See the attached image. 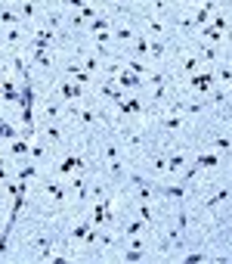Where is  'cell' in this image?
Listing matches in <instances>:
<instances>
[{"mask_svg": "<svg viewBox=\"0 0 232 264\" xmlns=\"http://www.w3.org/2000/svg\"><path fill=\"white\" fill-rule=\"evenodd\" d=\"M217 56H220L217 44H213V47H204V50H201V59H204V62H217Z\"/></svg>", "mask_w": 232, "mask_h": 264, "instance_id": "36", "label": "cell"}, {"mask_svg": "<svg viewBox=\"0 0 232 264\" xmlns=\"http://www.w3.org/2000/svg\"><path fill=\"white\" fill-rule=\"evenodd\" d=\"M112 25H109V19H105V16H96L93 22H87V31H90V38L93 34H99V31H109Z\"/></svg>", "mask_w": 232, "mask_h": 264, "instance_id": "16", "label": "cell"}, {"mask_svg": "<svg viewBox=\"0 0 232 264\" xmlns=\"http://www.w3.org/2000/svg\"><path fill=\"white\" fill-rule=\"evenodd\" d=\"M16 13H19V19H34V16H38V4H34V0H22V4L16 7Z\"/></svg>", "mask_w": 232, "mask_h": 264, "instance_id": "13", "label": "cell"}, {"mask_svg": "<svg viewBox=\"0 0 232 264\" xmlns=\"http://www.w3.org/2000/svg\"><path fill=\"white\" fill-rule=\"evenodd\" d=\"M149 47H152V41L146 38V34H136V38H133V56L142 59V56L149 53Z\"/></svg>", "mask_w": 232, "mask_h": 264, "instance_id": "11", "label": "cell"}, {"mask_svg": "<svg viewBox=\"0 0 232 264\" xmlns=\"http://www.w3.org/2000/svg\"><path fill=\"white\" fill-rule=\"evenodd\" d=\"M22 19H19V13H16L13 7H7V10H0V28L4 25H19Z\"/></svg>", "mask_w": 232, "mask_h": 264, "instance_id": "17", "label": "cell"}, {"mask_svg": "<svg viewBox=\"0 0 232 264\" xmlns=\"http://www.w3.org/2000/svg\"><path fill=\"white\" fill-rule=\"evenodd\" d=\"M124 140H127V146H139V143H142V134H139V131H130V128H124Z\"/></svg>", "mask_w": 232, "mask_h": 264, "instance_id": "33", "label": "cell"}, {"mask_svg": "<svg viewBox=\"0 0 232 264\" xmlns=\"http://www.w3.org/2000/svg\"><path fill=\"white\" fill-rule=\"evenodd\" d=\"M44 190H47V193H50V196L56 199V202H65V190H62L56 181H44Z\"/></svg>", "mask_w": 232, "mask_h": 264, "instance_id": "21", "label": "cell"}, {"mask_svg": "<svg viewBox=\"0 0 232 264\" xmlns=\"http://www.w3.org/2000/svg\"><path fill=\"white\" fill-rule=\"evenodd\" d=\"M142 81H146V78L136 75V72H130V68H124V72H118V75H115V84L121 87V91H139Z\"/></svg>", "mask_w": 232, "mask_h": 264, "instance_id": "4", "label": "cell"}, {"mask_svg": "<svg viewBox=\"0 0 232 264\" xmlns=\"http://www.w3.org/2000/svg\"><path fill=\"white\" fill-rule=\"evenodd\" d=\"M90 227H93V221H90V218L81 221V224L75 227V230H71V239H75V242H84V236H87V230H90Z\"/></svg>", "mask_w": 232, "mask_h": 264, "instance_id": "23", "label": "cell"}, {"mask_svg": "<svg viewBox=\"0 0 232 264\" xmlns=\"http://www.w3.org/2000/svg\"><path fill=\"white\" fill-rule=\"evenodd\" d=\"M84 168H87V158H84V155H75V152H71V155H65L62 162L56 165V178H68V174H75V171H84Z\"/></svg>", "mask_w": 232, "mask_h": 264, "instance_id": "1", "label": "cell"}, {"mask_svg": "<svg viewBox=\"0 0 232 264\" xmlns=\"http://www.w3.org/2000/svg\"><path fill=\"white\" fill-rule=\"evenodd\" d=\"M16 178H19V181H28V184H31L34 178H38V162H31V165H22Z\"/></svg>", "mask_w": 232, "mask_h": 264, "instance_id": "22", "label": "cell"}, {"mask_svg": "<svg viewBox=\"0 0 232 264\" xmlns=\"http://www.w3.org/2000/svg\"><path fill=\"white\" fill-rule=\"evenodd\" d=\"M7 178H10V174H7V171H4V168H0V184H4V181H7Z\"/></svg>", "mask_w": 232, "mask_h": 264, "instance_id": "46", "label": "cell"}, {"mask_svg": "<svg viewBox=\"0 0 232 264\" xmlns=\"http://www.w3.org/2000/svg\"><path fill=\"white\" fill-rule=\"evenodd\" d=\"M0 68H4V59H0Z\"/></svg>", "mask_w": 232, "mask_h": 264, "instance_id": "49", "label": "cell"}, {"mask_svg": "<svg viewBox=\"0 0 232 264\" xmlns=\"http://www.w3.org/2000/svg\"><path fill=\"white\" fill-rule=\"evenodd\" d=\"M62 112H65L62 103H47V106H44V118H47V121H56Z\"/></svg>", "mask_w": 232, "mask_h": 264, "instance_id": "19", "label": "cell"}, {"mask_svg": "<svg viewBox=\"0 0 232 264\" xmlns=\"http://www.w3.org/2000/svg\"><path fill=\"white\" fill-rule=\"evenodd\" d=\"M176 25H180L183 31H195V28H198V25H195V19H180Z\"/></svg>", "mask_w": 232, "mask_h": 264, "instance_id": "44", "label": "cell"}, {"mask_svg": "<svg viewBox=\"0 0 232 264\" xmlns=\"http://www.w3.org/2000/svg\"><path fill=\"white\" fill-rule=\"evenodd\" d=\"M4 38H7V44H19V41H22V28H19V25H13V28L4 34Z\"/></svg>", "mask_w": 232, "mask_h": 264, "instance_id": "35", "label": "cell"}, {"mask_svg": "<svg viewBox=\"0 0 232 264\" xmlns=\"http://www.w3.org/2000/svg\"><path fill=\"white\" fill-rule=\"evenodd\" d=\"M229 121H232V118H229Z\"/></svg>", "mask_w": 232, "mask_h": 264, "instance_id": "51", "label": "cell"}, {"mask_svg": "<svg viewBox=\"0 0 232 264\" xmlns=\"http://www.w3.org/2000/svg\"><path fill=\"white\" fill-rule=\"evenodd\" d=\"M4 165H7V158H4V155H0V168H4Z\"/></svg>", "mask_w": 232, "mask_h": 264, "instance_id": "47", "label": "cell"}, {"mask_svg": "<svg viewBox=\"0 0 232 264\" xmlns=\"http://www.w3.org/2000/svg\"><path fill=\"white\" fill-rule=\"evenodd\" d=\"M31 62L38 65V68H50V65H53V53H50V47H31Z\"/></svg>", "mask_w": 232, "mask_h": 264, "instance_id": "8", "label": "cell"}, {"mask_svg": "<svg viewBox=\"0 0 232 264\" xmlns=\"http://www.w3.org/2000/svg\"><path fill=\"white\" fill-rule=\"evenodd\" d=\"M201 34H204V38H207L210 44H220V41H223V31H220V28H213L210 22H207V25H201Z\"/></svg>", "mask_w": 232, "mask_h": 264, "instance_id": "24", "label": "cell"}, {"mask_svg": "<svg viewBox=\"0 0 232 264\" xmlns=\"http://www.w3.org/2000/svg\"><path fill=\"white\" fill-rule=\"evenodd\" d=\"M71 78H75L78 84H84V87H90V84H93V72H87V68H78V72L71 75Z\"/></svg>", "mask_w": 232, "mask_h": 264, "instance_id": "30", "label": "cell"}, {"mask_svg": "<svg viewBox=\"0 0 232 264\" xmlns=\"http://www.w3.org/2000/svg\"><path fill=\"white\" fill-rule=\"evenodd\" d=\"M84 94H87V87H84V84H78L75 78L59 84V97H62L65 103H78V100H84Z\"/></svg>", "mask_w": 232, "mask_h": 264, "instance_id": "2", "label": "cell"}, {"mask_svg": "<svg viewBox=\"0 0 232 264\" xmlns=\"http://www.w3.org/2000/svg\"><path fill=\"white\" fill-rule=\"evenodd\" d=\"M183 165H186V155H183V152H170V155H167V174L180 171Z\"/></svg>", "mask_w": 232, "mask_h": 264, "instance_id": "20", "label": "cell"}, {"mask_svg": "<svg viewBox=\"0 0 232 264\" xmlns=\"http://www.w3.org/2000/svg\"><path fill=\"white\" fill-rule=\"evenodd\" d=\"M112 38H115V41H133V38H136V31L121 25V28H115V31H112Z\"/></svg>", "mask_w": 232, "mask_h": 264, "instance_id": "28", "label": "cell"}, {"mask_svg": "<svg viewBox=\"0 0 232 264\" xmlns=\"http://www.w3.org/2000/svg\"><path fill=\"white\" fill-rule=\"evenodd\" d=\"M217 162H220L217 152H201V155H195V165H198V168H217Z\"/></svg>", "mask_w": 232, "mask_h": 264, "instance_id": "14", "label": "cell"}, {"mask_svg": "<svg viewBox=\"0 0 232 264\" xmlns=\"http://www.w3.org/2000/svg\"><path fill=\"white\" fill-rule=\"evenodd\" d=\"M213 146H217V149H223V152H229V149H232V140L220 134V137H213Z\"/></svg>", "mask_w": 232, "mask_h": 264, "instance_id": "41", "label": "cell"}, {"mask_svg": "<svg viewBox=\"0 0 232 264\" xmlns=\"http://www.w3.org/2000/svg\"><path fill=\"white\" fill-rule=\"evenodd\" d=\"M146 258V249H127L124 252V261H142Z\"/></svg>", "mask_w": 232, "mask_h": 264, "instance_id": "37", "label": "cell"}, {"mask_svg": "<svg viewBox=\"0 0 232 264\" xmlns=\"http://www.w3.org/2000/svg\"><path fill=\"white\" fill-rule=\"evenodd\" d=\"M53 41H56V28L44 25V28H38V31H34V44H31V47H50Z\"/></svg>", "mask_w": 232, "mask_h": 264, "instance_id": "9", "label": "cell"}, {"mask_svg": "<svg viewBox=\"0 0 232 264\" xmlns=\"http://www.w3.org/2000/svg\"><path fill=\"white\" fill-rule=\"evenodd\" d=\"M189 4H198V0H189Z\"/></svg>", "mask_w": 232, "mask_h": 264, "instance_id": "48", "label": "cell"}, {"mask_svg": "<svg viewBox=\"0 0 232 264\" xmlns=\"http://www.w3.org/2000/svg\"><path fill=\"white\" fill-rule=\"evenodd\" d=\"M142 112H146V106H142L139 97H127L118 103V115H142Z\"/></svg>", "mask_w": 232, "mask_h": 264, "instance_id": "6", "label": "cell"}, {"mask_svg": "<svg viewBox=\"0 0 232 264\" xmlns=\"http://www.w3.org/2000/svg\"><path fill=\"white\" fill-rule=\"evenodd\" d=\"M189 84H192V91H198V94H207L213 84H217V72H195L192 78H189Z\"/></svg>", "mask_w": 232, "mask_h": 264, "instance_id": "5", "label": "cell"}, {"mask_svg": "<svg viewBox=\"0 0 232 264\" xmlns=\"http://www.w3.org/2000/svg\"><path fill=\"white\" fill-rule=\"evenodd\" d=\"M16 137H19V128H13L10 121L0 118V140H16Z\"/></svg>", "mask_w": 232, "mask_h": 264, "instance_id": "25", "label": "cell"}, {"mask_svg": "<svg viewBox=\"0 0 232 264\" xmlns=\"http://www.w3.org/2000/svg\"><path fill=\"white\" fill-rule=\"evenodd\" d=\"M210 103H170V112H176V115H198V112H204Z\"/></svg>", "mask_w": 232, "mask_h": 264, "instance_id": "7", "label": "cell"}, {"mask_svg": "<svg viewBox=\"0 0 232 264\" xmlns=\"http://www.w3.org/2000/svg\"><path fill=\"white\" fill-rule=\"evenodd\" d=\"M124 68H130V72H136V75H142V78L149 75V65L142 62V59H136V56H133V59H124Z\"/></svg>", "mask_w": 232, "mask_h": 264, "instance_id": "18", "label": "cell"}, {"mask_svg": "<svg viewBox=\"0 0 232 264\" xmlns=\"http://www.w3.org/2000/svg\"><path fill=\"white\" fill-rule=\"evenodd\" d=\"M28 158H31V162H41V158H47V143H31Z\"/></svg>", "mask_w": 232, "mask_h": 264, "instance_id": "26", "label": "cell"}, {"mask_svg": "<svg viewBox=\"0 0 232 264\" xmlns=\"http://www.w3.org/2000/svg\"><path fill=\"white\" fill-rule=\"evenodd\" d=\"M155 193H161L164 199H173V202H186V196H189V184H186V181H180V184H164V187H158Z\"/></svg>", "mask_w": 232, "mask_h": 264, "instance_id": "3", "label": "cell"}, {"mask_svg": "<svg viewBox=\"0 0 232 264\" xmlns=\"http://www.w3.org/2000/svg\"><path fill=\"white\" fill-rule=\"evenodd\" d=\"M28 149H31V143L25 137H16V140H10V155L16 158V162H19V158H25L28 155Z\"/></svg>", "mask_w": 232, "mask_h": 264, "instance_id": "10", "label": "cell"}, {"mask_svg": "<svg viewBox=\"0 0 232 264\" xmlns=\"http://www.w3.org/2000/svg\"><path fill=\"white\" fill-rule=\"evenodd\" d=\"M198 62H201L198 56H186V59H183V72H186V75H195V72H198Z\"/></svg>", "mask_w": 232, "mask_h": 264, "instance_id": "32", "label": "cell"}, {"mask_svg": "<svg viewBox=\"0 0 232 264\" xmlns=\"http://www.w3.org/2000/svg\"><path fill=\"white\" fill-rule=\"evenodd\" d=\"M44 137L50 140V143H62V137H65V134H62V128L56 125V121H50V125L44 128Z\"/></svg>", "mask_w": 232, "mask_h": 264, "instance_id": "15", "label": "cell"}, {"mask_svg": "<svg viewBox=\"0 0 232 264\" xmlns=\"http://www.w3.org/2000/svg\"><path fill=\"white\" fill-rule=\"evenodd\" d=\"M102 155H105V162H118V146H115V143H109V146L102 149Z\"/></svg>", "mask_w": 232, "mask_h": 264, "instance_id": "42", "label": "cell"}, {"mask_svg": "<svg viewBox=\"0 0 232 264\" xmlns=\"http://www.w3.org/2000/svg\"><path fill=\"white\" fill-rule=\"evenodd\" d=\"M149 53H152V56H155V59H164V56H167V47H164L161 41H152V47H149Z\"/></svg>", "mask_w": 232, "mask_h": 264, "instance_id": "34", "label": "cell"}, {"mask_svg": "<svg viewBox=\"0 0 232 264\" xmlns=\"http://www.w3.org/2000/svg\"><path fill=\"white\" fill-rule=\"evenodd\" d=\"M84 68H87V72H93V75L99 72V56H96V53H93V56H87V59H84Z\"/></svg>", "mask_w": 232, "mask_h": 264, "instance_id": "39", "label": "cell"}, {"mask_svg": "<svg viewBox=\"0 0 232 264\" xmlns=\"http://www.w3.org/2000/svg\"><path fill=\"white\" fill-rule=\"evenodd\" d=\"M78 13H81V19H84V22H93L96 16H99V13H96V7H90V4H87L84 10H78Z\"/></svg>", "mask_w": 232, "mask_h": 264, "instance_id": "38", "label": "cell"}, {"mask_svg": "<svg viewBox=\"0 0 232 264\" xmlns=\"http://www.w3.org/2000/svg\"><path fill=\"white\" fill-rule=\"evenodd\" d=\"M183 261L186 264H201V261H207V255L204 252H189V255H183Z\"/></svg>", "mask_w": 232, "mask_h": 264, "instance_id": "40", "label": "cell"}, {"mask_svg": "<svg viewBox=\"0 0 232 264\" xmlns=\"http://www.w3.org/2000/svg\"><path fill=\"white\" fill-rule=\"evenodd\" d=\"M210 25H213V28H220V31H226V28H229V22L223 19V16H210Z\"/></svg>", "mask_w": 232, "mask_h": 264, "instance_id": "43", "label": "cell"}, {"mask_svg": "<svg viewBox=\"0 0 232 264\" xmlns=\"http://www.w3.org/2000/svg\"><path fill=\"white\" fill-rule=\"evenodd\" d=\"M149 31H155V34H161V31H164V25L158 22V19H152V22H149Z\"/></svg>", "mask_w": 232, "mask_h": 264, "instance_id": "45", "label": "cell"}, {"mask_svg": "<svg viewBox=\"0 0 232 264\" xmlns=\"http://www.w3.org/2000/svg\"><path fill=\"white\" fill-rule=\"evenodd\" d=\"M139 218L146 221V224H152V221H155V211H152L149 199H139Z\"/></svg>", "mask_w": 232, "mask_h": 264, "instance_id": "27", "label": "cell"}, {"mask_svg": "<svg viewBox=\"0 0 232 264\" xmlns=\"http://www.w3.org/2000/svg\"><path fill=\"white\" fill-rule=\"evenodd\" d=\"M161 128H164V131H180V128H183V118H180V115H170V118L161 121Z\"/></svg>", "mask_w": 232, "mask_h": 264, "instance_id": "31", "label": "cell"}, {"mask_svg": "<svg viewBox=\"0 0 232 264\" xmlns=\"http://www.w3.org/2000/svg\"><path fill=\"white\" fill-rule=\"evenodd\" d=\"M142 227H149V224L142 221V218H136V221H130L127 227H124V233H127V236H136V233H142Z\"/></svg>", "mask_w": 232, "mask_h": 264, "instance_id": "29", "label": "cell"}, {"mask_svg": "<svg viewBox=\"0 0 232 264\" xmlns=\"http://www.w3.org/2000/svg\"><path fill=\"white\" fill-rule=\"evenodd\" d=\"M229 196H232V187H226V190H220V193H213V196L204 202V211H213V208H217L220 202H226Z\"/></svg>", "mask_w": 232, "mask_h": 264, "instance_id": "12", "label": "cell"}, {"mask_svg": "<svg viewBox=\"0 0 232 264\" xmlns=\"http://www.w3.org/2000/svg\"><path fill=\"white\" fill-rule=\"evenodd\" d=\"M229 4H232V0H229Z\"/></svg>", "mask_w": 232, "mask_h": 264, "instance_id": "50", "label": "cell"}]
</instances>
